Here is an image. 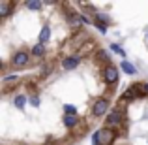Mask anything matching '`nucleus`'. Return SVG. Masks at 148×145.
<instances>
[{"mask_svg": "<svg viewBox=\"0 0 148 145\" xmlns=\"http://www.w3.org/2000/svg\"><path fill=\"white\" fill-rule=\"evenodd\" d=\"M116 134L112 130H109V128H99L98 132H94V136H92V145H111L114 142Z\"/></svg>", "mask_w": 148, "mask_h": 145, "instance_id": "1", "label": "nucleus"}, {"mask_svg": "<svg viewBox=\"0 0 148 145\" xmlns=\"http://www.w3.org/2000/svg\"><path fill=\"white\" fill-rule=\"evenodd\" d=\"M107 111H109V100H105V98H99V100L94 104V109H92V113H94L96 117H101V115H105Z\"/></svg>", "mask_w": 148, "mask_h": 145, "instance_id": "2", "label": "nucleus"}, {"mask_svg": "<svg viewBox=\"0 0 148 145\" xmlns=\"http://www.w3.org/2000/svg\"><path fill=\"white\" fill-rule=\"evenodd\" d=\"M28 58H30V55L26 53V51H19V53L13 55V58H11V64L17 66V68H21V66H26Z\"/></svg>", "mask_w": 148, "mask_h": 145, "instance_id": "3", "label": "nucleus"}, {"mask_svg": "<svg viewBox=\"0 0 148 145\" xmlns=\"http://www.w3.org/2000/svg\"><path fill=\"white\" fill-rule=\"evenodd\" d=\"M103 77H105V81L107 83H116L118 81V70L114 68V66H109V68H105V72H103Z\"/></svg>", "mask_w": 148, "mask_h": 145, "instance_id": "4", "label": "nucleus"}, {"mask_svg": "<svg viewBox=\"0 0 148 145\" xmlns=\"http://www.w3.org/2000/svg\"><path fill=\"white\" fill-rule=\"evenodd\" d=\"M79 62H81L79 57H68V58L62 60V68L64 70H73L75 66H79Z\"/></svg>", "mask_w": 148, "mask_h": 145, "instance_id": "5", "label": "nucleus"}, {"mask_svg": "<svg viewBox=\"0 0 148 145\" xmlns=\"http://www.w3.org/2000/svg\"><path fill=\"white\" fill-rule=\"evenodd\" d=\"M49 38H51V28H49V26H43V28H41V32H40V44L45 45Z\"/></svg>", "mask_w": 148, "mask_h": 145, "instance_id": "6", "label": "nucleus"}, {"mask_svg": "<svg viewBox=\"0 0 148 145\" xmlns=\"http://www.w3.org/2000/svg\"><path fill=\"white\" fill-rule=\"evenodd\" d=\"M120 66H122V70H124L126 74H130V76H133V74H137V68H135L133 64H130L127 60H122V64H120Z\"/></svg>", "mask_w": 148, "mask_h": 145, "instance_id": "7", "label": "nucleus"}, {"mask_svg": "<svg viewBox=\"0 0 148 145\" xmlns=\"http://www.w3.org/2000/svg\"><path fill=\"white\" fill-rule=\"evenodd\" d=\"M120 123V111H112L111 115H109V119H107V124H118Z\"/></svg>", "mask_w": 148, "mask_h": 145, "instance_id": "8", "label": "nucleus"}, {"mask_svg": "<svg viewBox=\"0 0 148 145\" xmlns=\"http://www.w3.org/2000/svg\"><path fill=\"white\" fill-rule=\"evenodd\" d=\"M25 102H26V98L23 96V94H19V96H15L13 104H15V108H17V109H25Z\"/></svg>", "mask_w": 148, "mask_h": 145, "instance_id": "9", "label": "nucleus"}, {"mask_svg": "<svg viewBox=\"0 0 148 145\" xmlns=\"http://www.w3.org/2000/svg\"><path fill=\"white\" fill-rule=\"evenodd\" d=\"M64 124H66L68 128L75 126V124H77V117H75V115H66V117H64Z\"/></svg>", "mask_w": 148, "mask_h": 145, "instance_id": "10", "label": "nucleus"}, {"mask_svg": "<svg viewBox=\"0 0 148 145\" xmlns=\"http://www.w3.org/2000/svg\"><path fill=\"white\" fill-rule=\"evenodd\" d=\"M32 55H36V57H41V55H45V45H41V44H38L36 47L32 49Z\"/></svg>", "mask_w": 148, "mask_h": 145, "instance_id": "11", "label": "nucleus"}, {"mask_svg": "<svg viewBox=\"0 0 148 145\" xmlns=\"http://www.w3.org/2000/svg\"><path fill=\"white\" fill-rule=\"evenodd\" d=\"M10 2H0V15H2V17H4V15H8V13H10Z\"/></svg>", "mask_w": 148, "mask_h": 145, "instance_id": "12", "label": "nucleus"}, {"mask_svg": "<svg viewBox=\"0 0 148 145\" xmlns=\"http://www.w3.org/2000/svg\"><path fill=\"white\" fill-rule=\"evenodd\" d=\"M26 8H28V10H40L41 2H26Z\"/></svg>", "mask_w": 148, "mask_h": 145, "instance_id": "13", "label": "nucleus"}, {"mask_svg": "<svg viewBox=\"0 0 148 145\" xmlns=\"http://www.w3.org/2000/svg\"><path fill=\"white\" fill-rule=\"evenodd\" d=\"M64 111L68 113V115H77V109L73 108V105H66V108H64Z\"/></svg>", "mask_w": 148, "mask_h": 145, "instance_id": "14", "label": "nucleus"}, {"mask_svg": "<svg viewBox=\"0 0 148 145\" xmlns=\"http://www.w3.org/2000/svg\"><path fill=\"white\" fill-rule=\"evenodd\" d=\"M111 49L114 51V53H118V55H122V57H126V53H124V49H120V47H118L116 44H112V45H111Z\"/></svg>", "mask_w": 148, "mask_h": 145, "instance_id": "15", "label": "nucleus"}, {"mask_svg": "<svg viewBox=\"0 0 148 145\" xmlns=\"http://www.w3.org/2000/svg\"><path fill=\"white\" fill-rule=\"evenodd\" d=\"M30 104H32L34 108H38V105H40V98L38 96H30Z\"/></svg>", "mask_w": 148, "mask_h": 145, "instance_id": "16", "label": "nucleus"}, {"mask_svg": "<svg viewBox=\"0 0 148 145\" xmlns=\"http://www.w3.org/2000/svg\"><path fill=\"white\" fill-rule=\"evenodd\" d=\"M98 28L101 30V32H107V26H105V25H101V23H98Z\"/></svg>", "mask_w": 148, "mask_h": 145, "instance_id": "17", "label": "nucleus"}, {"mask_svg": "<svg viewBox=\"0 0 148 145\" xmlns=\"http://www.w3.org/2000/svg\"><path fill=\"white\" fill-rule=\"evenodd\" d=\"M145 89H146V92H148V83H146V85H145Z\"/></svg>", "mask_w": 148, "mask_h": 145, "instance_id": "18", "label": "nucleus"}]
</instances>
